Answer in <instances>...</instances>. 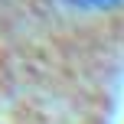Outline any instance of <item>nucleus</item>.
Masks as SVG:
<instances>
[{
	"instance_id": "obj_1",
	"label": "nucleus",
	"mask_w": 124,
	"mask_h": 124,
	"mask_svg": "<svg viewBox=\"0 0 124 124\" xmlns=\"http://www.w3.org/2000/svg\"><path fill=\"white\" fill-rule=\"evenodd\" d=\"M72 10H111V7H121L124 0H62Z\"/></svg>"
}]
</instances>
